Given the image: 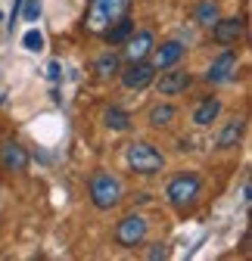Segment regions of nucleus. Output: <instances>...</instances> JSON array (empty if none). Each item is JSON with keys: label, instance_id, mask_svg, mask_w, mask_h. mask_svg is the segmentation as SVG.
I'll use <instances>...</instances> for the list:
<instances>
[{"label": "nucleus", "instance_id": "f257e3e1", "mask_svg": "<svg viewBox=\"0 0 252 261\" xmlns=\"http://www.w3.org/2000/svg\"><path fill=\"white\" fill-rule=\"evenodd\" d=\"M199 193H203L199 174H196V171H181V174H174V177L165 184V202H168L174 212L187 215V212L199 202Z\"/></svg>", "mask_w": 252, "mask_h": 261}, {"label": "nucleus", "instance_id": "f03ea898", "mask_svg": "<svg viewBox=\"0 0 252 261\" xmlns=\"http://www.w3.org/2000/svg\"><path fill=\"white\" fill-rule=\"evenodd\" d=\"M87 196H90L93 208L109 212V208L121 205V199H124V187H121V180H118L112 171H93L90 180H87Z\"/></svg>", "mask_w": 252, "mask_h": 261}, {"label": "nucleus", "instance_id": "7ed1b4c3", "mask_svg": "<svg viewBox=\"0 0 252 261\" xmlns=\"http://www.w3.org/2000/svg\"><path fill=\"white\" fill-rule=\"evenodd\" d=\"M128 10H131V0H87L84 28L90 31V35H100L109 22L128 16Z\"/></svg>", "mask_w": 252, "mask_h": 261}, {"label": "nucleus", "instance_id": "20e7f679", "mask_svg": "<svg viewBox=\"0 0 252 261\" xmlns=\"http://www.w3.org/2000/svg\"><path fill=\"white\" fill-rule=\"evenodd\" d=\"M124 162H128V168L140 177H153L165 168V155L146 140H134L128 146V152H124Z\"/></svg>", "mask_w": 252, "mask_h": 261}, {"label": "nucleus", "instance_id": "39448f33", "mask_svg": "<svg viewBox=\"0 0 252 261\" xmlns=\"http://www.w3.org/2000/svg\"><path fill=\"white\" fill-rule=\"evenodd\" d=\"M146 230H149V224L143 215H124L115 224V243L121 249H137L146 243Z\"/></svg>", "mask_w": 252, "mask_h": 261}, {"label": "nucleus", "instance_id": "423d86ee", "mask_svg": "<svg viewBox=\"0 0 252 261\" xmlns=\"http://www.w3.org/2000/svg\"><path fill=\"white\" fill-rule=\"evenodd\" d=\"M118 78H121V87H124V90H146V87L156 81V65H153L149 59L128 62V69H121Z\"/></svg>", "mask_w": 252, "mask_h": 261}, {"label": "nucleus", "instance_id": "0eeeda50", "mask_svg": "<svg viewBox=\"0 0 252 261\" xmlns=\"http://www.w3.org/2000/svg\"><path fill=\"white\" fill-rule=\"evenodd\" d=\"M153 84H156V93L159 96H178L193 84V75L187 69H181V65H171V69H162V78L153 81Z\"/></svg>", "mask_w": 252, "mask_h": 261}, {"label": "nucleus", "instance_id": "6e6552de", "mask_svg": "<svg viewBox=\"0 0 252 261\" xmlns=\"http://www.w3.org/2000/svg\"><path fill=\"white\" fill-rule=\"evenodd\" d=\"M237 65H240V59H237V53L234 50H224L221 56H215L212 59V65L206 69V84H228L231 78H234V72H237Z\"/></svg>", "mask_w": 252, "mask_h": 261}, {"label": "nucleus", "instance_id": "1a4fd4ad", "mask_svg": "<svg viewBox=\"0 0 252 261\" xmlns=\"http://www.w3.org/2000/svg\"><path fill=\"white\" fill-rule=\"evenodd\" d=\"M153 44H156V38H153V31L149 28H134L131 35H128V41H124L121 47H124V59L128 62H140V59H149V53H153Z\"/></svg>", "mask_w": 252, "mask_h": 261}, {"label": "nucleus", "instance_id": "9d476101", "mask_svg": "<svg viewBox=\"0 0 252 261\" xmlns=\"http://www.w3.org/2000/svg\"><path fill=\"white\" fill-rule=\"evenodd\" d=\"M0 168L10 174H22L28 168V152L19 140H4L0 143Z\"/></svg>", "mask_w": 252, "mask_h": 261}, {"label": "nucleus", "instance_id": "9b49d317", "mask_svg": "<svg viewBox=\"0 0 252 261\" xmlns=\"http://www.w3.org/2000/svg\"><path fill=\"white\" fill-rule=\"evenodd\" d=\"M187 47L181 41H162V44H153V53H149V62L156 65V72L159 69H171V65H178L184 59Z\"/></svg>", "mask_w": 252, "mask_h": 261}, {"label": "nucleus", "instance_id": "f8f14e48", "mask_svg": "<svg viewBox=\"0 0 252 261\" xmlns=\"http://www.w3.org/2000/svg\"><path fill=\"white\" fill-rule=\"evenodd\" d=\"M212 38H215V44H224V47H231V44H237L240 38H243V31H246V19L243 16H231V19H218L212 28Z\"/></svg>", "mask_w": 252, "mask_h": 261}, {"label": "nucleus", "instance_id": "ddd939ff", "mask_svg": "<svg viewBox=\"0 0 252 261\" xmlns=\"http://www.w3.org/2000/svg\"><path fill=\"white\" fill-rule=\"evenodd\" d=\"M134 31V22H131V16H121V19H115V22H109L103 31H100V38L109 44V47H121L124 41H128V35Z\"/></svg>", "mask_w": 252, "mask_h": 261}, {"label": "nucleus", "instance_id": "4468645a", "mask_svg": "<svg viewBox=\"0 0 252 261\" xmlns=\"http://www.w3.org/2000/svg\"><path fill=\"white\" fill-rule=\"evenodd\" d=\"M218 115H221V100H218V96H203L190 118H193L196 127H209L212 121H218Z\"/></svg>", "mask_w": 252, "mask_h": 261}, {"label": "nucleus", "instance_id": "2eb2a0df", "mask_svg": "<svg viewBox=\"0 0 252 261\" xmlns=\"http://www.w3.org/2000/svg\"><path fill=\"white\" fill-rule=\"evenodd\" d=\"M243 130H246V118H231L215 137V146L218 149H234L240 140H243Z\"/></svg>", "mask_w": 252, "mask_h": 261}, {"label": "nucleus", "instance_id": "dca6fc26", "mask_svg": "<svg viewBox=\"0 0 252 261\" xmlns=\"http://www.w3.org/2000/svg\"><path fill=\"white\" fill-rule=\"evenodd\" d=\"M174 118H178V109H174L171 103H162V100H159V103H153L149 112H146V121H149V127H156V130L171 127Z\"/></svg>", "mask_w": 252, "mask_h": 261}, {"label": "nucleus", "instance_id": "f3484780", "mask_svg": "<svg viewBox=\"0 0 252 261\" xmlns=\"http://www.w3.org/2000/svg\"><path fill=\"white\" fill-rule=\"evenodd\" d=\"M121 72V56L118 53H100L97 59H93V75H97L100 81H112L115 75Z\"/></svg>", "mask_w": 252, "mask_h": 261}, {"label": "nucleus", "instance_id": "a211bd4d", "mask_svg": "<svg viewBox=\"0 0 252 261\" xmlns=\"http://www.w3.org/2000/svg\"><path fill=\"white\" fill-rule=\"evenodd\" d=\"M218 19H221V4H218V0H199L193 7V22L199 28H212Z\"/></svg>", "mask_w": 252, "mask_h": 261}, {"label": "nucleus", "instance_id": "6ab92c4d", "mask_svg": "<svg viewBox=\"0 0 252 261\" xmlns=\"http://www.w3.org/2000/svg\"><path fill=\"white\" fill-rule=\"evenodd\" d=\"M103 127L112 130V134H124V130H131V115L121 106H106L103 109Z\"/></svg>", "mask_w": 252, "mask_h": 261}, {"label": "nucleus", "instance_id": "aec40b11", "mask_svg": "<svg viewBox=\"0 0 252 261\" xmlns=\"http://www.w3.org/2000/svg\"><path fill=\"white\" fill-rule=\"evenodd\" d=\"M165 255H168V249H165L162 243H153V246L146 249V258H149V261H159V258H165Z\"/></svg>", "mask_w": 252, "mask_h": 261}, {"label": "nucleus", "instance_id": "412c9836", "mask_svg": "<svg viewBox=\"0 0 252 261\" xmlns=\"http://www.w3.org/2000/svg\"><path fill=\"white\" fill-rule=\"evenodd\" d=\"M41 44H44V41H41L38 31H28V35H25V47H28V50H41Z\"/></svg>", "mask_w": 252, "mask_h": 261}, {"label": "nucleus", "instance_id": "4be33fe9", "mask_svg": "<svg viewBox=\"0 0 252 261\" xmlns=\"http://www.w3.org/2000/svg\"><path fill=\"white\" fill-rule=\"evenodd\" d=\"M38 13H41V4H38V0H28V7H25V19H28V22H35V19H38Z\"/></svg>", "mask_w": 252, "mask_h": 261}]
</instances>
